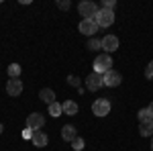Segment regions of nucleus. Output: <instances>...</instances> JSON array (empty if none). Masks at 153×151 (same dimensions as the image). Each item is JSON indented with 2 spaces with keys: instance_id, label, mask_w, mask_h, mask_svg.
<instances>
[{
  "instance_id": "f257e3e1",
  "label": "nucleus",
  "mask_w": 153,
  "mask_h": 151,
  "mask_svg": "<svg viewBox=\"0 0 153 151\" xmlns=\"http://www.w3.org/2000/svg\"><path fill=\"white\" fill-rule=\"evenodd\" d=\"M108 70H112V57L108 55V53H102V55H98L94 59V74H100V76H104Z\"/></svg>"
},
{
  "instance_id": "f03ea898",
  "label": "nucleus",
  "mask_w": 153,
  "mask_h": 151,
  "mask_svg": "<svg viewBox=\"0 0 153 151\" xmlns=\"http://www.w3.org/2000/svg\"><path fill=\"white\" fill-rule=\"evenodd\" d=\"M94 23L98 25V29H100V27H110V25L114 23V12L106 10V8H100L98 14L94 16Z\"/></svg>"
},
{
  "instance_id": "7ed1b4c3",
  "label": "nucleus",
  "mask_w": 153,
  "mask_h": 151,
  "mask_svg": "<svg viewBox=\"0 0 153 151\" xmlns=\"http://www.w3.org/2000/svg\"><path fill=\"white\" fill-rule=\"evenodd\" d=\"M78 10H80V14H82L84 19H94L96 14H98V6H96L94 2H90V0H84V2H80L78 4Z\"/></svg>"
},
{
  "instance_id": "20e7f679",
  "label": "nucleus",
  "mask_w": 153,
  "mask_h": 151,
  "mask_svg": "<svg viewBox=\"0 0 153 151\" xmlns=\"http://www.w3.org/2000/svg\"><path fill=\"white\" fill-rule=\"evenodd\" d=\"M92 112L96 116H106L110 112V102L106 100V98H98L94 104H92Z\"/></svg>"
},
{
  "instance_id": "39448f33",
  "label": "nucleus",
  "mask_w": 153,
  "mask_h": 151,
  "mask_svg": "<svg viewBox=\"0 0 153 151\" xmlns=\"http://www.w3.org/2000/svg\"><path fill=\"white\" fill-rule=\"evenodd\" d=\"M43 125H45V116L39 112H33L27 118V129H31V131H39V129H43Z\"/></svg>"
},
{
  "instance_id": "423d86ee",
  "label": "nucleus",
  "mask_w": 153,
  "mask_h": 151,
  "mask_svg": "<svg viewBox=\"0 0 153 151\" xmlns=\"http://www.w3.org/2000/svg\"><path fill=\"white\" fill-rule=\"evenodd\" d=\"M102 82H104V86H108V88H114V86H118L120 82H123V78H120V74L114 70H108L102 76Z\"/></svg>"
},
{
  "instance_id": "0eeeda50",
  "label": "nucleus",
  "mask_w": 153,
  "mask_h": 151,
  "mask_svg": "<svg viewBox=\"0 0 153 151\" xmlns=\"http://www.w3.org/2000/svg\"><path fill=\"white\" fill-rule=\"evenodd\" d=\"M86 86H88V90H90V92H96L98 88H102V86H104L102 76H100V74H90V76H88V80H86Z\"/></svg>"
},
{
  "instance_id": "6e6552de",
  "label": "nucleus",
  "mask_w": 153,
  "mask_h": 151,
  "mask_svg": "<svg viewBox=\"0 0 153 151\" xmlns=\"http://www.w3.org/2000/svg\"><path fill=\"white\" fill-rule=\"evenodd\" d=\"M78 29H80V33H84V35H94L96 31H98V25L94 23V19H84Z\"/></svg>"
},
{
  "instance_id": "1a4fd4ad",
  "label": "nucleus",
  "mask_w": 153,
  "mask_h": 151,
  "mask_svg": "<svg viewBox=\"0 0 153 151\" xmlns=\"http://www.w3.org/2000/svg\"><path fill=\"white\" fill-rule=\"evenodd\" d=\"M102 49H104L106 53L117 51L118 49V37L117 35H106L104 39H102Z\"/></svg>"
},
{
  "instance_id": "9d476101",
  "label": "nucleus",
  "mask_w": 153,
  "mask_h": 151,
  "mask_svg": "<svg viewBox=\"0 0 153 151\" xmlns=\"http://www.w3.org/2000/svg\"><path fill=\"white\" fill-rule=\"evenodd\" d=\"M21 92H23V82L19 80V78L6 82V94H10V96H19Z\"/></svg>"
},
{
  "instance_id": "9b49d317",
  "label": "nucleus",
  "mask_w": 153,
  "mask_h": 151,
  "mask_svg": "<svg viewBox=\"0 0 153 151\" xmlns=\"http://www.w3.org/2000/svg\"><path fill=\"white\" fill-rule=\"evenodd\" d=\"M31 141H33V145H35V147H45L49 139H47V135H45V133L35 131V133H33V137H31Z\"/></svg>"
},
{
  "instance_id": "f8f14e48",
  "label": "nucleus",
  "mask_w": 153,
  "mask_h": 151,
  "mask_svg": "<svg viewBox=\"0 0 153 151\" xmlns=\"http://www.w3.org/2000/svg\"><path fill=\"white\" fill-rule=\"evenodd\" d=\"M39 98H41L43 102H47V104H53V102H55V92H53L51 88H43V90L39 92Z\"/></svg>"
},
{
  "instance_id": "ddd939ff",
  "label": "nucleus",
  "mask_w": 153,
  "mask_h": 151,
  "mask_svg": "<svg viewBox=\"0 0 153 151\" xmlns=\"http://www.w3.org/2000/svg\"><path fill=\"white\" fill-rule=\"evenodd\" d=\"M139 133H141L143 137L153 135V118H151V121H143L141 125H139Z\"/></svg>"
},
{
  "instance_id": "4468645a",
  "label": "nucleus",
  "mask_w": 153,
  "mask_h": 151,
  "mask_svg": "<svg viewBox=\"0 0 153 151\" xmlns=\"http://www.w3.org/2000/svg\"><path fill=\"white\" fill-rule=\"evenodd\" d=\"M61 137H63L65 141H74V139H76V127L65 125V127L61 129Z\"/></svg>"
},
{
  "instance_id": "2eb2a0df",
  "label": "nucleus",
  "mask_w": 153,
  "mask_h": 151,
  "mask_svg": "<svg viewBox=\"0 0 153 151\" xmlns=\"http://www.w3.org/2000/svg\"><path fill=\"white\" fill-rule=\"evenodd\" d=\"M61 108H63V115H76V112H78V104H76L74 100H65V102L61 104Z\"/></svg>"
},
{
  "instance_id": "dca6fc26",
  "label": "nucleus",
  "mask_w": 153,
  "mask_h": 151,
  "mask_svg": "<svg viewBox=\"0 0 153 151\" xmlns=\"http://www.w3.org/2000/svg\"><path fill=\"white\" fill-rule=\"evenodd\" d=\"M19 74H21V65H19V63H10V65H8V76H10V80L19 78Z\"/></svg>"
},
{
  "instance_id": "f3484780",
  "label": "nucleus",
  "mask_w": 153,
  "mask_h": 151,
  "mask_svg": "<svg viewBox=\"0 0 153 151\" xmlns=\"http://www.w3.org/2000/svg\"><path fill=\"white\" fill-rule=\"evenodd\" d=\"M49 115H51V116H59V115H63V108H61V104H57V102L49 104Z\"/></svg>"
},
{
  "instance_id": "a211bd4d",
  "label": "nucleus",
  "mask_w": 153,
  "mask_h": 151,
  "mask_svg": "<svg viewBox=\"0 0 153 151\" xmlns=\"http://www.w3.org/2000/svg\"><path fill=\"white\" fill-rule=\"evenodd\" d=\"M100 47H102V39H90V43H88L90 51H98Z\"/></svg>"
},
{
  "instance_id": "6ab92c4d",
  "label": "nucleus",
  "mask_w": 153,
  "mask_h": 151,
  "mask_svg": "<svg viewBox=\"0 0 153 151\" xmlns=\"http://www.w3.org/2000/svg\"><path fill=\"white\" fill-rule=\"evenodd\" d=\"M153 116H151V112H149V108H141V110H139V121H151Z\"/></svg>"
},
{
  "instance_id": "aec40b11",
  "label": "nucleus",
  "mask_w": 153,
  "mask_h": 151,
  "mask_svg": "<svg viewBox=\"0 0 153 151\" xmlns=\"http://www.w3.org/2000/svg\"><path fill=\"white\" fill-rule=\"evenodd\" d=\"M71 147H74V151H82L84 149V141L80 139V137H76V139L71 141Z\"/></svg>"
},
{
  "instance_id": "412c9836",
  "label": "nucleus",
  "mask_w": 153,
  "mask_h": 151,
  "mask_svg": "<svg viewBox=\"0 0 153 151\" xmlns=\"http://www.w3.org/2000/svg\"><path fill=\"white\" fill-rule=\"evenodd\" d=\"M145 78H147V80H153V61L145 68Z\"/></svg>"
},
{
  "instance_id": "4be33fe9",
  "label": "nucleus",
  "mask_w": 153,
  "mask_h": 151,
  "mask_svg": "<svg viewBox=\"0 0 153 151\" xmlns=\"http://www.w3.org/2000/svg\"><path fill=\"white\" fill-rule=\"evenodd\" d=\"M114 4H117L114 0H106L104 4H102V8H106V10H112V8H114Z\"/></svg>"
},
{
  "instance_id": "5701e85b",
  "label": "nucleus",
  "mask_w": 153,
  "mask_h": 151,
  "mask_svg": "<svg viewBox=\"0 0 153 151\" xmlns=\"http://www.w3.org/2000/svg\"><path fill=\"white\" fill-rule=\"evenodd\" d=\"M57 6L61 8V10H65V8H70V2H65V0H61V2H57Z\"/></svg>"
},
{
  "instance_id": "b1692460",
  "label": "nucleus",
  "mask_w": 153,
  "mask_h": 151,
  "mask_svg": "<svg viewBox=\"0 0 153 151\" xmlns=\"http://www.w3.org/2000/svg\"><path fill=\"white\" fill-rule=\"evenodd\" d=\"M71 84V86H78V84H80V80H78V78H76V76H70V80H68Z\"/></svg>"
},
{
  "instance_id": "393cba45",
  "label": "nucleus",
  "mask_w": 153,
  "mask_h": 151,
  "mask_svg": "<svg viewBox=\"0 0 153 151\" xmlns=\"http://www.w3.org/2000/svg\"><path fill=\"white\" fill-rule=\"evenodd\" d=\"M33 133H35V131H31V129H27V131H25L23 135H25V137H33Z\"/></svg>"
},
{
  "instance_id": "a878e982",
  "label": "nucleus",
  "mask_w": 153,
  "mask_h": 151,
  "mask_svg": "<svg viewBox=\"0 0 153 151\" xmlns=\"http://www.w3.org/2000/svg\"><path fill=\"white\" fill-rule=\"evenodd\" d=\"M147 108H149V112H151V116H153V102H151L149 106H147Z\"/></svg>"
},
{
  "instance_id": "bb28decb",
  "label": "nucleus",
  "mask_w": 153,
  "mask_h": 151,
  "mask_svg": "<svg viewBox=\"0 0 153 151\" xmlns=\"http://www.w3.org/2000/svg\"><path fill=\"white\" fill-rule=\"evenodd\" d=\"M151 149H153V139H151Z\"/></svg>"
}]
</instances>
